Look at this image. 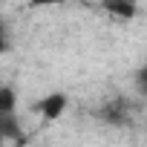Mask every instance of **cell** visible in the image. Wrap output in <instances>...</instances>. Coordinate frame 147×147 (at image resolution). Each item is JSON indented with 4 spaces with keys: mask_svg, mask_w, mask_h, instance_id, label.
Segmentation results:
<instances>
[{
    "mask_svg": "<svg viewBox=\"0 0 147 147\" xmlns=\"http://www.w3.org/2000/svg\"><path fill=\"white\" fill-rule=\"evenodd\" d=\"M66 107H69L66 92H49L46 98H40V104H38L35 110L40 113V118H43L46 124H52V121H58V118L66 113Z\"/></svg>",
    "mask_w": 147,
    "mask_h": 147,
    "instance_id": "obj_1",
    "label": "cell"
},
{
    "mask_svg": "<svg viewBox=\"0 0 147 147\" xmlns=\"http://www.w3.org/2000/svg\"><path fill=\"white\" fill-rule=\"evenodd\" d=\"M101 9L113 18L130 20V18L138 15V0H101Z\"/></svg>",
    "mask_w": 147,
    "mask_h": 147,
    "instance_id": "obj_2",
    "label": "cell"
},
{
    "mask_svg": "<svg viewBox=\"0 0 147 147\" xmlns=\"http://www.w3.org/2000/svg\"><path fill=\"white\" fill-rule=\"evenodd\" d=\"M15 107H18V95H15V90H12L9 84L0 81V113H15Z\"/></svg>",
    "mask_w": 147,
    "mask_h": 147,
    "instance_id": "obj_3",
    "label": "cell"
},
{
    "mask_svg": "<svg viewBox=\"0 0 147 147\" xmlns=\"http://www.w3.org/2000/svg\"><path fill=\"white\" fill-rule=\"evenodd\" d=\"M12 115H15V113H0V141L18 136V124H15Z\"/></svg>",
    "mask_w": 147,
    "mask_h": 147,
    "instance_id": "obj_4",
    "label": "cell"
},
{
    "mask_svg": "<svg viewBox=\"0 0 147 147\" xmlns=\"http://www.w3.org/2000/svg\"><path fill=\"white\" fill-rule=\"evenodd\" d=\"M63 3H72V0H29L32 9H40V6H63Z\"/></svg>",
    "mask_w": 147,
    "mask_h": 147,
    "instance_id": "obj_5",
    "label": "cell"
},
{
    "mask_svg": "<svg viewBox=\"0 0 147 147\" xmlns=\"http://www.w3.org/2000/svg\"><path fill=\"white\" fill-rule=\"evenodd\" d=\"M3 52H9V32H6L3 20H0V55H3Z\"/></svg>",
    "mask_w": 147,
    "mask_h": 147,
    "instance_id": "obj_6",
    "label": "cell"
}]
</instances>
